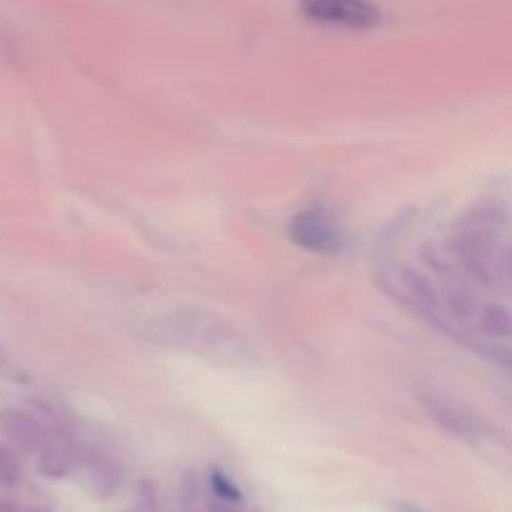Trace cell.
Returning <instances> with one entry per match:
<instances>
[{
	"instance_id": "cell-3",
	"label": "cell",
	"mask_w": 512,
	"mask_h": 512,
	"mask_svg": "<svg viewBox=\"0 0 512 512\" xmlns=\"http://www.w3.org/2000/svg\"><path fill=\"white\" fill-rule=\"evenodd\" d=\"M0 433L25 453H40L50 443L48 428L35 415L23 413V410H3L0 413Z\"/></svg>"
},
{
	"instance_id": "cell-5",
	"label": "cell",
	"mask_w": 512,
	"mask_h": 512,
	"mask_svg": "<svg viewBox=\"0 0 512 512\" xmlns=\"http://www.w3.org/2000/svg\"><path fill=\"white\" fill-rule=\"evenodd\" d=\"M88 475L90 485H93V493L98 495V498H110V495L120 488V468L113 460L103 458V455H93V458H90Z\"/></svg>"
},
{
	"instance_id": "cell-4",
	"label": "cell",
	"mask_w": 512,
	"mask_h": 512,
	"mask_svg": "<svg viewBox=\"0 0 512 512\" xmlns=\"http://www.w3.org/2000/svg\"><path fill=\"white\" fill-rule=\"evenodd\" d=\"M78 463V455L73 453L68 443H48L43 450H40L38 470L45 475V478H65V475L73 470V465Z\"/></svg>"
},
{
	"instance_id": "cell-8",
	"label": "cell",
	"mask_w": 512,
	"mask_h": 512,
	"mask_svg": "<svg viewBox=\"0 0 512 512\" xmlns=\"http://www.w3.org/2000/svg\"><path fill=\"white\" fill-rule=\"evenodd\" d=\"M20 478H23V468H20L18 455L5 448V445H0V485L13 488V485L20 483Z\"/></svg>"
},
{
	"instance_id": "cell-12",
	"label": "cell",
	"mask_w": 512,
	"mask_h": 512,
	"mask_svg": "<svg viewBox=\"0 0 512 512\" xmlns=\"http://www.w3.org/2000/svg\"><path fill=\"white\" fill-rule=\"evenodd\" d=\"M208 512H240V510H238V505H235V503H228V500L215 498L213 503L208 505Z\"/></svg>"
},
{
	"instance_id": "cell-6",
	"label": "cell",
	"mask_w": 512,
	"mask_h": 512,
	"mask_svg": "<svg viewBox=\"0 0 512 512\" xmlns=\"http://www.w3.org/2000/svg\"><path fill=\"white\" fill-rule=\"evenodd\" d=\"M430 413H433V418L438 420L445 430H450L453 435H460V438H468V435H473V430H475L473 420H470L468 415L460 413V410H455L453 405H443V403L430 405Z\"/></svg>"
},
{
	"instance_id": "cell-7",
	"label": "cell",
	"mask_w": 512,
	"mask_h": 512,
	"mask_svg": "<svg viewBox=\"0 0 512 512\" xmlns=\"http://www.w3.org/2000/svg\"><path fill=\"white\" fill-rule=\"evenodd\" d=\"M480 328L488 335H500V338H512V315L500 305H488L480 315Z\"/></svg>"
},
{
	"instance_id": "cell-1",
	"label": "cell",
	"mask_w": 512,
	"mask_h": 512,
	"mask_svg": "<svg viewBox=\"0 0 512 512\" xmlns=\"http://www.w3.org/2000/svg\"><path fill=\"white\" fill-rule=\"evenodd\" d=\"M310 20L350 30H368L380 23V8L373 0H300Z\"/></svg>"
},
{
	"instance_id": "cell-2",
	"label": "cell",
	"mask_w": 512,
	"mask_h": 512,
	"mask_svg": "<svg viewBox=\"0 0 512 512\" xmlns=\"http://www.w3.org/2000/svg\"><path fill=\"white\" fill-rule=\"evenodd\" d=\"M290 240L298 248L310 250V253L328 255L340 248V230L335 228L328 213L313 208L303 210V213H298L290 220Z\"/></svg>"
},
{
	"instance_id": "cell-10",
	"label": "cell",
	"mask_w": 512,
	"mask_h": 512,
	"mask_svg": "<svg viewBox=\"0 0 512 512\" xmlns=\"http://www.w3.org/2000/svg\"><path fill=\"white\" fill-rule=\"evenodd\" d=\"M200 488H198V480H195L193 473H185L183 475V485H180V503H183V508H190V505L195 503V498H198Z\"/></svg>"
},
{
	"instance_id": "cell-9",
	"label": "cell",
	"mask_w": 512,
	"mask_h": 512,
	"mask_svg": "<svg viewBox=\"0 0 512 512\" xmlns=\"http://www.w3.org/2000/svg\"><path fill=\"white\" fill-rule=\"evenodd\" d=\"M210 485H213L215 498L228 500V503H235V505L243 503V493H240L238 485H235L228 475L220 473V470H213V473H210Z\"/></svg>"
},
{
	"instance_id": "cell-13",
	"label": "cell",
	"mask_w": 512,
	"mask_h": 512,
	"mask_svg": "<svg viewBox=\"0 0 512 512\" xmlns=\"http://www.w3.org/2000/svg\"><path fill=\"white\" fill-rule=\"evenodd\" d=\"M0 512H20L15 500H0Z\"/></svg>"
},
{
	"instance_id": "cell-11",
	"label": "cell",
	"mask_w": 512,
	"mask_h": 512,
	"mask_svg": "<svg viewBox=\"0 0 512 512\" xmlns=\"http://www.w3.org/2000/svg\"><path fill=\"white\" fill-rule=\"evenodd\" d=\"M140 500H143L148 512H155V505H158V490H155L153 483H148V480L140 485Z\"/></svg>"
},
{
	"instance_id": "cell-14",
	"label": "cell",
	"mask_w": 512,
	"mask_h": 512,
	"mask_svg": "<svg viewBox=\"0 0 512 512\" xmlns=\"http://www.w3.org/2000/svg\"><path fill=\"white\" fill-rule=\"evenodd\" d=\"M25 512H53L50 508H30V510H25Z\"/></svg>"
},
{
	"instance_id": "cell-15",
	"label": "cell",
	"mask_w": 512,
	"mask_h": 512,
	"mask_svg": "<svg viewBox=\"0 0 512 512\" xmlns=\"http://www.w3.org/2000/svg\"><path fill=\"white\" fill-rule=\"evenodd\" d=\"M185 512H193V510H185Z\"/></svg>"
}]
</instances>
